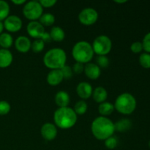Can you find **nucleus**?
Wrapping results in <instances>:
<instances>
[{"instance_id": "nucleus-5", "label": "nucleus", "mask_w": 150, "mask_h": 150, "mask_svg": "<svg viewBox=\"0 0 150 150\" xmlns=\"http://www.w3.org/2000/svg\"><path fill=\"white\" fill-rule=\"evenodd\" d=\"M114 105V108L119 113L124 115H129L136 110L137 102L133 95L128 92H125L117 97Z\"/></svg>"}, {"instance_id": "nucleus-15", "label": "nucleus", "mask_w": 150, "mask_h": 150, "mask_svg": "<svg viewBox=\"0 0 150 150\" xmlns=\"http://www.w3.org/2000/svg\"><path fill=\"white\" fill-rule=\"evenodd\" d=\"M64 79L60 70H51L47 76V82L51 86H57Z\"/></svg>"}, {"instance_id": "nucleus-11", "label": "nucleus", "mask_w": 150, "mask_h": 150, "mask_svg": "<svg viewBox=\"0 0 150 150\" xmlns=\"http://www.w3.org/2000/svg\"><path fill=\"white\" fill-rule=\"evenodd\" d=\"M40 133L42 138L45 140L48 141V142L54 140L57 136V126L52 123H45L44 125H42V127H41Z\"/></svg>"}, {"instance_id": "nucleus-40", "label": "nucleus", "mask_w": 150, "mask_h": 150, "mask_svg": "<svg viewBox=\"0 0 150 150\" xmlns=\"http://www.w3.org/2000/svg\"><path fill=\"white\" fill-rule=\"evenodd\" d=\"M149 148H150V140H149Z\"/></svg>"}, {"instance_id": "nucleus-6", "label": "nucleus", "mask_w": 150, "mask_h": 150, "mask_svg": "<svg viewBox=\"0 0 150 150\" xmlns=\"http://www.w3.org/2000/svg\"><path fill=\"white\" fill-rule=\"evenodd\" d=\"M92 46L95 54L98 56H106L112 48V42L108 36L102 35L95 38Z\"/></svg>"}, {"instance_id": "nucleus-32", "label": "nucleus", "mask_w": 150, "mask_h": 150, "mask_svg": "<svg viewBox=\"0 0 150 150\" xmlns=\"http://www.w3.org/2000/svg\"><path fill=\"white\" fill-rule=\"evenodd\" d=\"M61 70L62 73L63 75V78L66 79H71L72 76L73 75V70H72V67H70V66H67V65H64V67H62L60 69Z\"/></svg>"}, {"instance_id": "nucleus-8", "label": "nucleus", "mask_w": 150, "mask_h": 150, "mask_svg": "<svg viewBox=\"0 0 150 150\" xmlns=\"http://www.w3.org/2000/svg\"><path fill=\"white\" fill-rule=\"evenodd\" d=\"M98 19V13L92 7L84 8L79 14V20L83 25L91 26L96 23Z\"/></svg>"}, {"instance_id": "nucleus-17", "label": "nucleus", "mask_w": 150, "mask_h": 150, "mask_svg": "<svg viewBox=\"0 0 150 150\" xmlns=\"http://www.w3.org/2000/svg\"><path fill=\"white\" fill-rule=\"evenodd\" d=\"M55 103L59 108L67 107L70 103V95L65 91H59L55 95Z\"/></svg>"}, {"instance_id": "nucleus-12", "label": "nucleus", "mask_w": 150, "mask_h": 150, "mask_svg": "<svg viewBox=\"0 0 150 150\" xmlns=\"http://www.w3.org/2000/svg\"><path fill=\"white\" fill-rule=\"evenodd\" d=\"M92 92L93 90H92V85L87 82H81L76 87V92H77L78 95L83 100L90 98L92 95Z\"/></svg>"}, {"instance_id": "nucleus-19", "label": "nucleus", "mask_w": 150, "mask_h": 150, "mask_svg": "<svg viewBox=\"0 0 150 150\" xmlns=\"http://www.w3.org/2000/svg\"><path fill=\"white\" fill-rule=\"evenodd\" d=\"M51 40L56 42H61L65 38V33L62 28L60 26H54L50 31Z\"/></svg>"}, {"instance_id": "nucleus-25", "label": "nucleus", "mask_w": 150, "mask_h": 150, "mask_svg": "<svg viewBox=\"0 0 150 150\" xmlns=\"http://www.w3.org/2000/svg\"><path fill=\"white\" fill-rule=\"evenodd\" d=\"M87 108L88 105L86 101L81 100H79L76 103L73 110H74V111L77 115H83V114H84L86 112Z\"/></svg>"}, {"instance_id": "nucleus-9", "label": "nucleus", "mask_w": 150, "mask_h": 150, "mask_svg": "<svg viewBox=\"0 0 150 150\" xmlns=\"http://www.w3.org/2000/svg\"><path fill=\"white\" fill-rule=\"evenodd\" d=\"M4 27L10 32H16L21 30L23 25V22L18 16L12 15L9 16L4 20Z\"/></svg>"}, {"instance_id": "nucleus-34", "label": "nucleus", "mask_w": 150, "mask_h": 150, "mask_svg": "<svg viewBox=\"0 0 150 150\" xmlns=\"http://www.w3.org/2000/svg\"><path fill=\"white\" fill-rule=\"evenodd\" d=\"M73 73H76V74H80L82 73L84 70V64L80 62H76V64H73V67H72Z\"/></svg>"}, {"instance_id": "nucleus-13", "label": "nucleus", "mask_w": 150, "mask_h": 150, "mask_svg": "<svg viewBox=\"0 0 150 150\" xmlns=\"http://www.w3.org/2000/svg\"><path fill=\"white\" fill-rule=\"evenodd\" d=\"M83 72H84L85 75L92 80L98 79L101 74L100 68L96 64L91 62L87 63L86 64V65H84Z\"/></svg>"}, {"instance_id": "nucleus-38", "label": "nucleus", "mask_w": 150, "mask_h": 150, "mask_svg": "<svg viewBox=\"0 0 150 150\" xmlns=\"http://www.w3.org/2000/svg\"><path fill=\"white\" fill-rule=\"evenodd\" d=\"M127 1V0H114V2L119 3V4H123V3H126Z\"/></svg>"}, {"instance_id": "nucleus-14", "label": "nucleus", "mask_w": 150, "mask_h": 150, "mask_svg": "<svg viewBox=\"0 0 150 150\" xmlns=\"http://www.w3.org/2000/svg\"><path fill=\"white\" fill-rule=\"evenodd\" d=\"M30 40L26 36H19L15 41V47L21 53H26L31 49Z\"/></svg>"}, {"instance_id": "nucleus-2", "label": "nucleus", "mask_w": 150, "mask_h": 150, "mask_svg": "<svg viewBox=\"0 0 150 150\" xmlns=\"http://www.w3.org/2000/svg\"><path fill=\"white\" fill-rule=\"evenodd\" d=\"M55 125L61 129H70L76 125L77 122V114L73 108L70 107L59 108L54 114Z\"/></svg>"}, {"instance_id": "nucleus-33", "label": "nucleus", "mask_w": 150, "mask_h": 150, "mask_svg": "<svg viewBox=\"0 0 150 150\" xmlns=\"http://www.w3.org/2000/svg\"><path fill=\"white\" fill-rule=\"evenodd\" d=\"M130 50L134 54H139L143 51V45H142V42L139 41H136L133 42L130 45Z\"/></svg>"}, {"instance_id": "nucleus-3", "label": "nucleus", "mask_w": 150, "mask_h": 150, "mask_svg": "<svg viewBox=\"0 0 150 150\" xmlns=\"http://www.w3.org/2000/svg\"><path fill=\"white\" fill-rule=\"evenodd\" d=\"M67 54L63 49L54 48L48 50L43 57V63L45 67L51 70H60L66 65Z\"/></svg>"}, {"instance_id": "nucleus-22", "label": "nucleus", "mask_w": 150, "mask_h": 150, "mask_svg": "<svg viewBox=\"0 0 150 150\" xmlns=\"http://www.w3.org/2000/svg\"><path fill=\"white\" fill-rule=\"evenodd\" d=\"M13 43V38L9 33H1L0 35V46L4 49H8Z\"/></svg>"}, {"instance_id": "nucleus-37", "label": "nucleus", "mask_w": 150, "mask_h": 150, "mask_svg": "<svg viewBox=\"0 0 150 150\" xmlns=\"http://www.w3.org/2000/svg\"><path fill=\"white\" fill-rule=\"evenodd\" d=\"M12 2L13 4H16V5H21V4H25L26 2V0H13Z\"/></svg>"}, {"instance_id": "nucleus-21", "label": "nucleus", "mask_w": 150, "mask_h": 150, "mask_svg": "<svg viewBox=\"0 0 150 150\" xmlns=\"http://www.w3.org/2000/svg\"><path fill=\"white\" fill-rule=\"evenodd\" d=\"M114 104L109 102H103L100 103L98 106V111L102 115V117L108 116L113 113L114 111Z\"/></svg>"}, {"instance_id": "nucleus-39", "label": "nucleus", "mask_w": 150, "mask_h": 150, "mask_svg": "<svg viewBox=\"0 0 150 150\" xmlns=\"http://www.w3.org/2000/svg\"><path fill=\"white\" fill-rule=\"evenodd\" d=\"M4 23H2L1 21H0V35L3 32V29H4Z\"/></svg>"}, {"instance_id": "nucleus-16", "label": "nucleus", "mask_w": 150, "mask_h": 150, "mask_svg": "<svg viewBox=\"0 0 150 150\" xmlns=\"http://www.w3.org/2000/svg\"><path fill=\"white\" fill-rule=\"evenodd\" d=\"M13 57L8 49H0V68H6L12 64Z\"/></svg>"}, {"instance_id": "nucleus-28", "label": "nucleus", "mask_w": 150, "mask_h": 150, "mask_svg": "<svg viewBox=\"0 0 150 150\" xmlns=\"http://www.w3.org/2000/svg\"><path fill=\"white\" fill-rule=\"evenodd\" d=\"M96 64L100 68H105L109 65V59L107 56H98L96 58Z\"/></svg>"}, {"instance_id": "nucleus-26", "label": "nucleus", "mask_w": 150, "mask_h": 150, "mask_svg": "<svg viewBox=\"0 0 150 150\" xmlns=\"http://www.w3.org/2000/svg\"><path fill=\"white\" fill-rule=\"evenodd\" d=\"M139 64L145 69L150 68V54L142 53L139 57Z\"/></svg>"}, {"instance_id": "nucleus-27", "label": "nucleus", "mask_w": 150, "mask_h": 150, "mask_svg": "<svg viewBox=\"0 0 150 150\" xmlns=\"http://www.w3.org/2000/svg\"><path fill=\"white\" fill-rule=\"evenodd\" d=\"M44 47H45V42L41 39H36L32 42L31 49L35 53H40L44 49Z\"/></svg>"}, {"instance_id": "nucleus-36", "label": "nucleus", "mask_w": 150, "mask_h": 150, "mask_svg": "<svg viewBox=\"0 0 150 150\" xmlns=\"http://www.w3.org/2000/svg\"><path fill=\"white\" fill-rule=\"evenodd\" d=\"M41 40H42L45 43V42H50V41L51 40V35H50V34L48 33V32H45V33L43 34V35L42 36V38H41Z\"/></svg>"}, {"instance_id": "nucleus-35", "label": "nucleus", "mask_w": 150, "mask_h": 150, "mask_svg": "<svg viewBox=\"0 0 150 150\" xmlns=\"http://www.w3.org/2000/svg\"><path fill=\"white\" fill-rule=\"evenodd\" d=\"M39 2L42 5V7H51L57 4V1L56 0H40Z\"/></svg>"}, {"instance_id": "nucleus-1", "label": "nucleus", "mask_w": 150, "mask_h": 150, "mask_svg": "<svg viewBox=\"0 0 150 150\" xmlns=\"http://www.w3.org/2000/svg\"><path fill=\"white\" fill-rule=\"evenodd\" d=\"M93 136L98 140L105 141L114 135L115 132L114 123L105 117H98L93 120L91 125Z\"/></svg>"}, {"instance_id": "nucleus-7", "label": "nucleus", "mask_w": 150, "mask_h": 150, "mask_svg": "<svg viewBox=\"0 0 150 150\" xmlns=\"http://www.w3.org/2000/svg\"><path fill=\"white\" fill-rule=\"evenodd\" d=\"M23 13L31 21H37L43 14V7L38 1H28L23 6Z\"/></svg>"}, {"instance_id": "nucleus-31", "label": "nucleus", "mask_w": 150, "mask_h": 150, "mask_svg": "<svg viewBox=\"0 0 150 150\" xmlns=\"http://www.w3.org/2000/svg\"><path fill=\"white\" fill-rule=\"evenodd\" d=\"M142 43L143 45V50H144L146 53L150 54V32H148L144 35Z\"/></svg>"}, {"instance_id": "nucleus-20", "label": "nucleus", "mask_w": 150, "mask_h": 150, "mask_svg": "<svg viewBox=\"0 0 150 150\" xmlns=\"http://www.w3.org/2000/svg\"><path fill=\"white\" fill-rule=\"evenodd\" d=\"M115 131L126 132L130 130L132 127V122L128 119H122L114 123Z\"/></svg>"}, {"instance_id": "nucleus-10", "label": "nucleus", "mask_w": 150, "mask_h": 150, "mask_svg": "<svg viewBox=\"0 0 150 150\" xmlns=\"http://www.w3.org/2000/svg\"><path fill=\"white\" fill-rule=\"evenodd\" d=\"M26 31L29 35L35 39H41L43 34L45 32L44 26L38 21L29 22L26 26Z\"/></svg>"}, {"instance_id": "nucleus-4", "label": "nucleus", "mask_w": 150, "mask_h": 150, "mask_svg": "<svg viewBox=\"0 0 150 150\" xmlns=\"http://www.w3.org/2000/svg\"><path fill=\"white\" fill-rule=\"evenodd\" d=\"M92 45L86 41L82 40L76 42L72 49V55L76 62L87 64L94 57Z\"/></svg>"}, {"instance_id": "nucleus-29", "label": "nucleus", "mask_w": 150, "mask_h": 150, "mask_svg": "<svg viewBox=\"0 0 150 150\" xmlns=\"http://www.w3.org/2000/svg\"><path fill=\"white\" fill-rule=\"evenodd\" d=\"M118 145V139L114 136H111L105 140V146L108 149H114Z\"/></svg>"}, {"instance_id": "nucleus-23", "label": "nucleus", "mask_w": 150, "mask_h": 150, "mask_svg": "<svg viewBox=\"0 0 150 150\" xmlns=\"http://www.w3.org/2000/svg\"><path fill=\"white\" fill-rule=\"evenodd\" d=\"M40 23L43 26H50L55 23V16L51 13H43L39 18Z\"/></svg>"}, {"instance_id": "nucleus-30", "label": "nucleus", "mask_w": 150, "mask_h": 150, "mask_svg": "<svg viewBox=\"0 0 150 150\" xmlns=\"http://www.w3.org/2000/svg\"><path fill=\"white\" fill-rule=\"evenodd\" d=\"M11 109L10 104L5 100L0 101V115H6Z\"/></svg>"}, {"instance_id": "nucleus-18", "label": "nucleus", "mask_w": 150, "mask_h": 150, "mask_svg": "<svg viewBox=\"0 0 150 150\" xmlns=\"http://www.w3.org/2000/svg\"><path fill=\"white\" fill-rule=\"evenodd\" d=\"M92 97L95 102L100 104L105 102L108 98V92L106 89L103 86H98L92 92Z\"/></svg>"}, {"instance_id": "nucleus-24", "label": "nucleus", "mask_w": 150, "mask_h": 150, "mask_svg": "<svg viewBox=\"0 0 150 150\" xmlns=\"http://www.w3.org/2000/svg\"><path fill=\"white\" fill-rule=\"evenodd\" d=\"M10 5L8 3L3 0H0V21L5 20L10 13Z\"/></svg>"}]
</instances>
